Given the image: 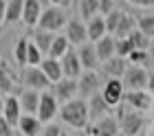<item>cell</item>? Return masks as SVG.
Segmentation results:
<instances>
[{
  "mask_svg": "<svg viewBox=\"0 0 154 136\" xmlns=\"http://www.w3.org/2000/svg\"><path fill=\"white\" fill-rule=\"evenodd\" d=\"M123 95H125V86H123L121 79L110 77V79L101 86V97H103V101H106L110 108H117V105L123 101Z\"/></svg>",
  "mask_w": 154,
  "mask_h": 136,
  "instance_id": "8992f818",
  "label": "cell"
},
{
  "mask_svg": "<svg viewBox=\"0 0 154 136\" xmlns=\"http://www.w3.org/2000/svg\"><path fill=\"white\" fill-rule=\"evenodd\" d=\"M71 2H73V0H62V5H64V9H66V7H71Z\"/></svg>",
  "mask_w": 154,
  "mask_h": 136,
  "instance_id": "f6af8a7d",
  "label": "cell"
},
{
  "mask_svg": "<svg viewBox=\"0 0 154 136\" xmlns=\"http://www.w3.org/2000/svg\"><path fill=\"white\" fill-rule=\"evenodd\" d=\"M132 51H134V46H132L130 38H117V55L119 57H125V59H128V55Z\"/></svg>",
  "mask_w": 154,
  "mask_h": 136,
  "instance_id": "d590c367",
  "label": "cell"
},
{
  "mask_svg": "<svg viewBox=\"0 0 154 136\" xmlns=\"http://www.w3.org/2000/svg\"><path fill=\"white\" fill-rule=\"evenodd\" d=\"M55 88V97L60 99L62 103H66V101H71V99H75L77 95H79V83H77V79H68V77H64V79H60L57 83H53Z\"/></svg>",
  "mask_w": 154,
  "mask_h": 136,
  "instance_id": "4fadbf2b",
  "label": "cell"
},
{
  "mask_svg": "<svg viewBox=\"0 0 154 136\" xmlns=\"http://www.w3.org/2000/svg\"><path fill=\"white\" fill-rule=\"evenodd\" d=\"M95 136H103V134H95Z\"/></svg>",
  "mask_w": 154,
  "mask_h": 136,
  "instance_id": "c3c4849f",
  "label": "cell"
},
{
  "mask_svg": "<svg viewBox=\"0 0 154 136\" xmlns=\"http://www.w3.org/2000/svg\"><path fill=\"white\" fill-rule=\"evenodd\" d=\"M71 42H68L66 35H55V40H53V44H51V51H48L46 57H55V59H62L68 51H71Z\"/></svg>",
  "mask_w": 154,
  "mask_h": 136,
  "instance_id": "484cf974",
  "label": "cell"
},
{
  "mask_svg": "<svg viewBox=\"0 0 154 136\" xmlns=\"http://www.w3.org/2000/svg\"><path fill=\"white\" fill-rule=\"evenodd\" d=\"M148 79H150V73L143 66H132L130 64L121 81L128 90H145L148 88Z\"/></svg>",
  "mask_w": 154,
  "mask_h": 136,
  "instance_id": "5b68a950",
  "label": "cell"
},
{
  "mask_svg": "<svg viewBox=\"0 0 154 136\" xmlns=\"http://www.w3.org/2000/svg\"><path fill=\"white\" fill-rule=\"evenodd\" d=\"M86 26H88V42H93V44L108 35L106 18H103V16H95V18H90L88 22H86Z\"/></svg>",
  "mask_w": 154,
  "mask_h": 136,
  "instance_id": "603a6c76",
  "label": "cell"
},
{
  "mask_svg": "<svg viewBox=\"0 0 154 136\" xmlns=\"http://www.w3.org/2000/svg\"><path fill=\"white\" fill-rule=\"evenodd\" d=\"M22 105H20V99L16 95H7L5 97V110H2V116L7 119V123L11 127H18L20 119H22Z\"/></svg>",
  "mask_w": 154,
  "mask_h": 136,
  "instance_id": "7c38bea8",
  "label": "cell"
},
{
  "mask_svg": "<svg viewBox=\"0 0 154 136\" xmlns=\"http://www.w3.org/2000/svg\"><path fill=\"white\" fill-rule=\"evenodd\" d=\"M40 136H62V130H60V125H46L44 130H42V134Z\"/></svg>",
  "mask_w": 154,
  "mask_h": 136,
  "instance_id": "74e56055",
  "label": "cell"
},
{
  "mask_svg": "<svg viewBox=\"0 0 154 136\" xmlns=\"http://www.w3.org/2000/svg\"><path fill=\"white\" fill-rule=\"evenodd\" d=\"M0 64H2V59H0Z\"/></svg>",
  "mask_w": 154,
  "mask_h": 136,
  "instance_id": "f907efd6",
  "label": "cell"
},
{
  "mask_svg": "<svg viewBox=\"0 0 154 136\" xmlns=\"http://www.w3.org/2000/svg\"><path fill=\"white\" fill-rule=\"evenodd\" d=\"M29 42L26 38H18L16 40V46H13V59L20 68H26V55H29Z\"/></svg>",
  "mask_w": 154,
  "mask_h": 136,
  "instance_id": "4316f807",
  "label": "cell"
},
{
  "mask_svg": "<svg viewBox=\"0 0 154 136\" xmlns=\"http://www.w3.org/2000/svg\"><path fill=\"white\" fill-rule=\"evenodd\" d=\"M134 31H137V20L132 18V16H128V13H123L121 22H119V26H117L115 38H130Z\"/></svg>",
  "mask_w": 154,
  "mask_h": 136,
  "instance_id": "f1b7e54d",
  "label": "cell"
},
{
  "mask_svg": "<svg viewBox=\"0 0 154 136\" xmlns=\"http://www.w3.org/2000/svg\"><path fill=\"white\" fill-rule=\"evenodd\" d=\"M79 16L82 20H88L99 16V0H79Z\"/></svg>",
  "mask_w": 154,
  "mask_h": 136,
  "instance_id": "f546056e",
  "label": "cell"
},
{
  "mask_svg": "<svg viewBox=\"0 0 154 136\" xmlns=\"http://www.w3.org/2000/svg\"><path fill=\"white\" fill-rule=\"evenodd\" d=\"M130 40H132V46H134V51H150V48H152V46H150V40H152V38H148V35L141 33L139 29L130 35Z\"/></svg>",
  "mask_w": 154,
  "mask_h": 136,
  "instance_id": "1f68e13d",
  "label": "cell"
},
{
  "mask_svg": "<svg viewBox=\"0 0 154 136\" xmlns=\"http://www.w3.org/2000/svg\"><path fill=\"white\" fill-rule=\"evenodd\" d=\"M77 55H79V62H82V66L84 70H95L97 66H99V55H97V48L93 42H86V44H82V46H77Z\"/></svg>",
  "mask_w": 154,
  "mask_h": 136,
  "instance_id": "9a60e30c",
  "label": "cell"
},
{
  "mask_svg": "<svg viewBox=\"0 0 154 136\" xmlns=\"http://www.w3.org/2000/svg\"><path fill=\"white\" fill-rule=\"evenodd\" d=\"M125 70H128V62H125V57H110L108 62H103V73L108 75V79L110 77H115V79H123V75H125Z\"/></svg>",
  "mask_w": 154,
  "mask_h": 136,
  "instance_id": "7402d4cb",
  "label": "cell"
},
{
  "mask_svg": "<svg viewBox=\"0 0 154 136\" xmlns=\"http://www.w3.org/2000/svg\"><path fill=\"white\" fill-rule=\"evenodd\" d=\"M18 130L22 136H40L44 127H42V121L38 119V114H22V119L18 123Z\"/></svg>",
  "mask_w": 154,
  "mask_h": 136,
  "instance_id": "ac0fdd59",
  "label": "cell"
},
{
  "mask_svg": "<svg viewBox=\"0 0 154 136\" xmlns=\"http://www.w3.org/2000/svg\"><path fill=\"white\" fill-rule=\"evenodd\" d=\"M115 11V0H99V16H108Z\"/></svg>",
  "mask_w": 154,
  "mask_h": 136,
  "instance_id": "8d00e7d4",
  "label": "cell"
},
{
  "mask_svg": "<svg viewBox=\"0 0 154 136\" xmlns=\"http://www.w3.org/2000/svg\"><path fill=\"white\" fill-rule=\"evenodd\" d=\"M42 2L40 0H24V11H22V22H24V26H29V29H33V26H38V22H40V18H42Z\"/></svg>",
  "mask_w": 154,
  "mask_h": 136,
  "instance_id": "2e32d148",
  "label": "cell"
},
{
  "mask_svg": "<svg viewBox=\"0 0 154 136\" xmlns=\"http://www.w3.org/2000/svg\"><path fill=\"white\" fill-rule=\"evenodd\" d=\"M88 136H95V134H103V136H117L119 132V119H112V116H103L99 121H95L93 127H86Z\"/></svg>",
  "mask_w": 154,
  "mask_h": 136,
  "instance_id": "5bb4252c",
  "label": "cell"
},
{
  "mask_svg": "<svg viewBox=\"0 0 154 136\" xmlns=\"http://www.w3.org/2000/svg\"><path fill=\"white\" fill-rule=\"evenodd\" d=\"M143 112H137V110H121L119 114V130L125 136H137L139 132L143 130Z\"/></svg>",
  "mask_w": 154,
  "mask_h": 136,
  "instance_id": "3957f363",
  "label": "cell"
},
{
  "mask_svg": "<svg viewBox=\"0 0 154 136\" xmlns=\"http://www.w3.org/2000/svg\"><path fill=\"white\" fill-rule=\"evenodd\" d=\"M125 2H130V5H134V7H143V9L154 7V0H125Z\"/></svg>",
  "mask_w": 154,
  "mask_h": 136,
  "instance_id": "ab89813d",
  "label": "cell"
},
{
  "mask_svg": "<svg viewBox=\"0 0 154 136\" xmlns=\"http://www.w3.org/2000/svg\"><path fill=\"white\" fill-rule=\"evenodd\" d=\"M95 48H97V55H99V62H108L110 57L117 55V38L115 35H106L101 38L99 42H95Z\"/></svg>",
  "mask_w": 154,
  "mask_h": 136,
  "instance_id": "44dd1931",
  "label": "cell"
},
{
  "mask_svg": "<svg viewBox=\"0 0 154 136\" xmlns=\"http://www.w3.org/2000/svg\"><path fill=\"white\" fill-rule=\"evenodd\" d=\"M60 116L66 125L75 127V130H86L88 121H90V110H88V101L82 97H75L71 101L62 103L60 108Z\"/></svg>",
  "mask_w": 154,
  "mask_h": 136,
  "instance_id": "6da1fadb",
  "label": "cell"
},
{
  "mask_svg": "<svg viewBox=\"0 0 154 136\" xmlns=\"http://www.w3.org/2000/svg\"><path fill=\"white\" fill-rule=\"evenodd\" d=\"M88 110H90V119H93V121H99V119H103V116H108L110 105L103 101L101 92H97V95H93V97L88 99Z\"/></svg>",
  "mask_w": 154,
  "mask_h": 136,
  "instance_id": "cb8c5ba5",
  "label": "cell"
},
{
  "mask_svg": "<svg viewBox=\"0 0 154 136\" xmlns=\"http://www.w3.org/2000/svg\"><path fill=\"white\" fill-rule=\"evenodd\" d=\"M77 83H79V97L82 99H90L93 95H97L101 90V79L95 70H84L82 77L77 79Z\"/></svg>",
  "mask_w": 154,
  "mask_h": 136,
  "instance_id": "30bf717a",
  "label": "cell"
},
{
  "mask_svg": "<svg viewBox=\"0 0 154 136\" xmlns=\"http://www.w3.org/2000/svg\"><path fill=\"white\" fill-rule=\"evenodd\" d=\"M2 110H5V99H2V95H0V114H2Z\"/></svg>",
  "mask_w": 154,
  "mask_h": 136,
  "instance_id": "ee69618b",
  "label": "cell"
},
{
  "mask_svg": "<svg viewBox=\"0 0 154 136\" xmlns=\"http://www.w3.org/2000/svg\"><path fill=\"white\" fill-rule=\"evenodd\" d=\"M0 92H5V95H16V97L22 92L16 86V77H13V73H11V68H9L7 62L0 64Z\"/></svg>",
  "mask_w": 154,
  "mask_h": 136,
  "instance_id": "e0dca14e",
  "label": "cell"
},
{
  "mask_svg": "<svg viewBox=\"0 0 154 136\" xmlns=\"http://www.w3.org/2000/svg\"><path fill=\"white\" fill-rule=\"evenodd\" d=\"M40 68L44 70V75L48 77L51 83H57L60 79H64V70H62V62L55 59V57H44L40 64Z\"/></svg>",
  "mask_w": 154,
  "mask_h": 136,
  "instance_id": "ffe728a7",
  "label": "cell"
},
{
  "mask_svg": "<svg viewBox=\"0 0 154 136\" xmlns=\"http://www.w3.org/2000/svg\"><path fill=\"white\" fill-rule=\"evenodd\" d=\"M0 136H13V132H11V125L7 123V119L0 114Z\"/></svg>",
  "mask_w": 154,
  "mask_h": 136,
  "instance_id": "f35d334b",
  "label": "cell"
},
{
  "mask_svg": "<svg viewBox=\"0 0 154 136\" xmlns=\"http://www.w3.org/2000/svg\"><path fill=\"white\" fill-rule=\"evenodd\" d=\"M64 35L68 38V42L73 46H82V44L88 42V26L82 18H73V20H68V24L64 29Z\"/></svg>",
  "mask_w": 154,
  "mask_h": 136,
  "instance_id": "ba28073f",
  "label": "cell"
},
{
  "mask_svg": "<svg viewBox=\"0 0 154 136\" xmlns=\"http://www.w3.org/2000/svg\"><path fill=\"white\" fill-rule=\"evenodd\" d=\"M42 59H44V53L38 48L35 42H29V55H26V66H40Z\"/></svg>",
  "mask_w": 154,
  "mask_h": 136,
  "instance_id": "d6a6232c",
  "label": "cell"
},
{
  "mask_svg": "<svg viewBox=\"0 0 154 136\" xmlns=\"http://www.w3.org/2000/svg\"><path fill=\"white\" fill-rule=\"evenodd\" d=\"M62 70H64V77H68V79H79L82 73H84V66L79 62V55H77L75 48H71L64 57H62Z\"/></svg>",
  "mask_w": 154,
  "mask_h": 136,
  "instance_id": "8fae6325",
  "label": "cell"
},
{
  "mask_svg": "<svg viewBox=\"0 0 154 136\" xmlns=\"http://www.w3.org/2000/svg\"><path fill=\"white\" fill-rule=\"evenodd\" d=\"M20 99V105H22V112L24 114H38L40 108V90H33V88H26L18 95Z\"/></svg>",
  "mask_w": 154,
  "mask_h": 136,
  "instance_id": "d6986e66",
  "label": "cell"
},
{
  "mask_svg": "<svg viewBox=\"0 0 154 136\" xmlns=\"http://www.w3.org/2000/svg\"><path fill=\"white\" fill-rule=\"evenodd\" d=\"M5 13H7V0H0V24H5Z\"/></svg>",
  "mask_w": 154,
  "mask_h": 136,
  "instance_id": "60d3db41",
  "label": "cell"
},
{
  "mask_svg": "<svg viewBox=\"0 0 154 136\" xmlns=\"http://www.w3.org/2000/svg\"><path fill=\"white\" fill-rule=\"evenodd\" d=\"M22 11H24V0H7V13H5V22L13 24L22 20Z\"/></svg>",
  "mask_w": 154,
  "mask_h": 136,
  "instance_id": "d4e9b609",
  "label": "cell"
},
{
  "mask_svg": "<svg viewBox=\"0 0 154 136\" xmlns=\"http://www.w3.org/2000/svg\"><path fill=\"white\" fill-rule=\"evenodd\" d=\"M62 136H71V134H62Z\"/></svg>",
  "mask_w": 154,
  "mask_h": 136,
  "instance_id": "7dc6e473",
  "label": "cell"
},
{
  "mask_svg": "<svg viewBox=\"0 0 154 136\" xmlns=\"http://www.w3.org/2000/svg\"><path fill=\"white\" fill-rule=\"evenodd\" d=\"M137 29L141 33H145L148 38L154 35V13H143V16L137 18Z\"/></svg>",
  "mask_w": 154,
  "mask_h": 136,
  "instance_id": "4dcf8cb0",
  "label": "cell"
},
{
  "mask_svg": "<svg viewBox=\"0 0 154 136\" xmlns=\"http://www.w3.org/2000/svg\"><path fill=\"white\" fill-rule=\"evenodd\" d=\"M152 42H154V35H152Z\"/></svg>",
  "mask_w": 154,
  "mask_h": 136,
  "instance_id": "681fc988",
  "label": "cell"
},
{
  "mask_svg": "<svg viewBox=\"0 0 154 136\" xmlns=\"http://www.w3.org/2000/svg\"><path fill=\"white\" fill-rule=\"evenodd\" d=\"M103 18H106V29H108V35H115V33H117V26H119V22H121V18H123V11L115 9V11H110L108 16H103Z\"/></svg>",
  "mask_w": 154,
  "mask_h": 136,
  "instance_id": "836d02e7",
  "label": "cell"
},
{
  "mask_svg": "<svg viewBox=\"0 0 154 136\" xmlns=\"http://www.w3.org/2000/svg\"><path fill=\"white\" fill-rule=\"evenodd\" d=\"M148 92L154 97V73H150V79H148Z\"/></svg>",
  "mask_w": 154,
  "mask_h": 136,
  "instance_id": "b9f144b4",
  "label": "cell"
},
{
  "mask_svg": "<svg viewBox=\"0 0 154 136\" xmlns=\"http://www.w3.org/2000/svg\"><path fill=\"white\" fill-rule=\"evenodd\" d=\"M150 136H154V127H152V130H150Z\"/></svg>",
  "mask_w": 154,
  "mask_h": 136,
  "instance_id": "bcb514c9",
  "label": "cell"
},
{
  "mask_svg": "<svg viewBox=\"0 0 154 136\" xmlns=\"http://www.w3.org/2000/svg\"><path fill=\"white\" fill-rule=\"evenodd\" d=\"M148 66H150V70L154 73V46L150 48V64H148Z\"/></svg>",
  "mask_w": 154,
  "mask_h": 136,
  "instance_id": "7bdbcfd3",
  "label": "cell"
},
{
  "mask_svg": "<svg viewBox=\"0 0 154 136\" xmlns=\"http://www.w3.org/2000/svg\"><path fill=\"white\" fill-rule=\"evenodd\" d=\"M128 64H132V66H145V64H150V51H132L128 55Z\"/></svg>",
  "mask_w": 154,
  "mask_h": 136,
  "instance_id": "e575fe53",
  "label": "cell"
},
{
  "mask_svg": "<svg viewBox=\"0 0 154 136\" xmlns=\"http://www.w3.org/2000/svg\"><path fill=\"white\" fill-rule=\"evenodd\" d=\"M123 103L128 105L130 110L137 112H148L152 105V95L148 90H128L123 95Z\"/></svg>",
  "mask_w": 154,
  "mask_h": 136,
  "instance_id": "9c48e42d",
  "label": "cell"
},
{
  "mask_svg": "<svg viewBox=\"0 0 154 136\" xmlns=\"http://www.w3.org/2000/svg\"><path fill=\"white\" fill-rule=\"evenodd\" d=\"M53 40H55V33L51 31H44V29H38L35 35H33V42L38 44V48L44 55H48V51H51V44H53Z\"/></svg>",
  "mask_w": 154,
  "mask_h": 136,
  "instance_id": "83f0119b",
  "label": "cell"
},
{
  "mask_svg": "<svg viewBox=\"0 0 154 136\" xmlns=\"http://www.w3.org/2000/svg\"><path fill=\"white\" fill-rule=\"evenodd\" d=\"M22 70H24L22 73V81H24L26 88H33V90H40V92L48 90L51 81H48V77L44 75V70H42L40 66H26Z\"/></svg>",
  "mask_w": 154,
  "mask_h": 136,
  "instance_id": "52a82bcc",
  "label": "cell"
},
{
  "mask_svg": "<svg viewBox=\"0 0 154 136\" xmlns=\"http://www.w3.org/2000/svg\"><path fill=\"white\" fill-rule=\"evenodd\" d=\"M60 112V99L55 97V92H40V108H38V119L42 123H51Z\"/></svg>",
  "mask_w": 154,
  "mask_h": 136,
  "instance_id": "277c9868",
  "label": "cell"
},
{
  "mask_svg": "<svg viewBox=\"0 0 154 136\" xmlns=\"http://www.w3.org/2000/svg\"><path fill=\"white\" fill-rule=\"evenodd\" d=\"M66 24H68V16H66L64 7L51 5L48 9L42 11L38 29H44V31H51V33H60L62 29H66Z\"/></svg>",
  "mask_w": 154,
  "mask_h": 136,
  "instance_id": "7a4b0ae2",
  "label": "cell"
}]
</instances>
